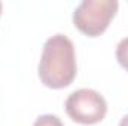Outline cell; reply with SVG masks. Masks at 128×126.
Instances as JSON below:
<instances>
[{"label":"cell","mask_w":128,"mask_h":126,"mask_svg":"<svg viewBox=\"0 0 128 126\" xmlns=\"http://www.w3.org/2000/svg\"><path fill=\"white\" fill-rule=\"evenodd\" d=\"M0 15H2V1H0Z\"/></svg>","instance_id":"7"},{"label":"cell","mask_w":128,"mask_h":126,"mask_svg":"<svg viewBox=\"0 0 128 126\" xmlns=\"http://www.w3.org/2000/svg\"><path fill=\"white\" fill-rule=\"evenodd\" d=\"M118 7L116 0H84L73 10V25L86 37H98L110 25Z\"/></svg>","instance_id":"2"},{"label":"cell","mask_w":128,"mask_h":126,"mask_svg":"<svg viewBox=\"0 0 128 126\" xmlns=\"http://www.w3.org/2000/svg\"><path fill=\"white\" fill-rule=\"evenodd\" d=\"M115 57H116V61L118 64L128 73V36L124 37L118 46H116V52H115Z\"/></svg>","instance_id":"4"},{"label":"cell","mask_w":128,"mask_h":126,"mask_svg":"<svg viewBox=\"0 0 128 126\" xmlns=\"http://www.w3.org/2000/svg\"><path fill=\"white\" fill-rule=\"evenodd\" d=\"M118 126H128V114L127 116H124L122 119H121V122H119V125Z\"/></svg>","instance_id":"6"},{"label":"cell","mask_w":128,"mask_h":126,"mask_svg":"<svg viewBox=\"0 0 128 126\" xmlns=\"http://www.w3.org/2000/svg\"><path fill=\"white\" fill-rule=\"evenodd\" d=\"M33 126H64L61 119L58 116H54V114H42L39 116Z\"/></svg>","instance_id":"5"},{"label":"cell","mask_w":128,"mask_h":126,"mask_svg":"<svg viewBox=\"0 0 128 126\" xmlns=\"http://www.w3.org/2000/svg\"><path fill=\"white\" fill-rule=\"evenodd\" d=\"M78 74V63L73 42L64 34L51 36L42 49L37 65L40 82L49 89L70 86Z\"/></svg>","instance_id":"1"},{"label":"cell","mask_w":128,"mask_h":126,"mask_svg":"<svg viewBox=\"0 0 128 126\" xmlns=\"http://www.w3.org/2000/svg\"><path fill=\"white\" fill-rule=\"evenodd\" d=\"M64 107L67 116L73 122L85 126L100 123L107 114V102L104 96L88 88L72 92L67 96Z\"/></svg>","instance_id":"3"}]
</instances>
